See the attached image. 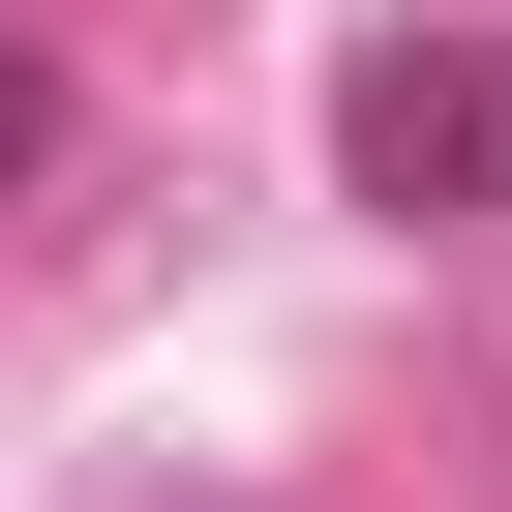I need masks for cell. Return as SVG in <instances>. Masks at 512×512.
<instances>
[{"label":"cell","instance_id":"6da1fadb","mask_svg":"<svg viewBox=\"0 0 512 512\" xmlns=\"http://www.w3.org/2000/svg\"><path fill=\"white\" fill-rule=\"evenodd\" d=\"M362 181H392V211H512V61H482V31H392V61H362Z\"/></svg>","mask_w":512,"mask_h":512},{"label":"cell","instance_id":"7a4b0ae2","mask_svg":"<svg viewBox=\"0 0 512 512\" xmlns=\"http://www.w3.org/2000/svg\"><path fill=\"white\" fill-rule=\"evenodd\" d=\"M0 181H61V61H31V31H0Z\"/></svg>","mask_w":512,"mask_h":512}]
</instances>
